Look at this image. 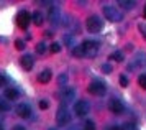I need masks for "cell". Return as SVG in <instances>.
Instances as JSON below:
<instances>
[{
  "label": "cell",
  "instance_id": "6da1fadb",
  "mask_svg": "<svg viewBox=\"0 0 146 130\" xmlns=\"http://www.w3.org/2000/svg\"><path fill=\"white\" fill-rule=\"evenodd\" d=\"M104 15H105V18L110 20V21H120V20L123 18L121 10H118L117 7H113V5H105L104 7Z\"/></svg>",
  "mask_w": 146,
  "mask_h": 130
},
{
  "label": "cell",
  "instance_id": "7a4b0ae2",
  "mask_svg": "<svg viewBox=\"0 0 146 130\" xmlns=\"http://www.w3.org/2000/svg\"><path fill=\"white\" fill-rule=\"evenodd\" d=\"M86 26L90 33H97L104 28V21H102L97 15H90V17L86 20Z\"/></svg>",
  "mask_w": 146,
  "mask_h": 130
},
{
  "label": "cell",
  "instance_id": "3957f363",
  "mask_svg": "<svg viewBox=\"0 0 146 130\" xmlns=\"http://www.w3.org/2000/svg\"><path fill=\"white\" fill-rule=\"evenodd\" d=\"M56 122L59 125H67L71 122V112L67 111L66 107H59L56 112Z\"/></svg>",
  "mask_w": 146,
  "mask_h": 130
},
{
  "label": "cell",
  "instance_id": "277c9868",
  "mask_svg": "<svg viewBox=\"0 0 146 130\" xmlns=\"http://www.w3.org/2000/svg\"><path fill=\"white\" fill-rule=\"evenodd\" d=\"M82 50H84V56L94 58L97 54V51H99V45L95 41H84L82 43Z\"/></svg>",
  "mask_w": 146,
  "mask_h": 130
},
{
  "label": "cell",
  "instance_id": "5b68a950",
  "mask_svg": "<svg viewBox=\"0 0 146 130\" xmlns=\"http://www.w3.org/2000/svg\"><path fill=\"white\" fill-rule=\"evenodd\" d=\"M89 92L94 94V96H104V94L107 92L105 84L100 82V81H92V82L89 84Z\"/></svg>",
  "mask_w": 146,
  "mask_h": 130
},
{
  "label": "cell",
  "instance_id": "8992f818",
  "mask_svg": "<svg viewBox=\"0 0 146 130\" xmlns=\"http://www.w3.org/2000/svg\"><path fill=\"white\" fill-rule=\"evenodd\" d=\"M30 21H31V15H30L27 10H21V12L18 13V17H17V25L20 26L21 30H25Z\"/></svg>",
  "mask_w": 146,
  "mask_h": 130
},
{
  "label": "cell",
  "instance_id": "52a82bcc",
  "mask_svg": "<svg viewBox=\"0 0 146 130\" xmlns=\"http://www.w3.org/2000/svg\"><path fill=\"white\" fill-rule=\"evenodd\" d=\"M74 112H76V115L84 117V115H87V112H89V104H87L86 101L76 102V104H74Z\"/></svg>",
  "mask_w": 146,
  "mask_h": 130
},
{
  "label": "cell",
  "instance_id": "ba28073f",
  "mask_svg": "<svg viewBox=\"0 0 146 130\" xmlns=\"http://www.w3.org/2000/svg\"><path fill=\"white\" fill-rule=\"evenodd\" d=\"M76 97V91H74L72 87H64V89H61V99L64 101V102H71L74 101Z\"/></svg>",
  "mask_w": 146,
  "mask_h": 130
},
{
  "label": "cell",
  "instance_id": "9c48e42d",
  "mask_svg": "<svg viewBox=\"0 0 146 130\" xmlns=\"http://www.w3.org/2000/svg\"><path fill=\"white\" fill-rule=\"evenodd\" d=\"M20 63H21V68H23L25 71H30V69L33 68V64H35L33 56H31V54H23L21 59H20Z\"/></svg>",
  "mask_w": 146,
  "mask_h": 130
},
{
  "label": "cell",
  "instance_id": "30bf717a",
  "mask_svg": "<svg viewBox=\"0 0 146 130\" xmlns=\"http://www.w3.org/2000/svg\"><path fill=\"white\" fill-rule=\"evenodd\" d=\"M17 114L23 119H28L31 115V109H30V105H27V104H20L17 107Z\"/></svg>",
  "mask_w": 146,
  "mask_h": 130
},
{
  "label": "cell",
  "instance_id": "8fae6325",
  "mask_svg": "<svg viewBox=\"0 0 146 130\" xmlns=\"http://www.w3.org/2000/svg\"><path fill=\"white\" fill-rule=\"evenodd\" d=\"M108 107H110V111L115 112V114H120V112H123V104L120 102L118 99H112V101L108 102Z\"/></svg>",
  "mask_w": 146,
  "mask_h": 130
},
{
  "label": "cell",
  "instance_id": "7c38bea8",
  "mask_svg": "<svg viewBox=\"0 0 146 130\" xmlns=\"http://www.w3.org/2000/svg\"><path fill=\"white\" fill-rule=\"evenodd\" d=\"M49 79H51V71H49V69H44V71H41L40 74H38V81H40L41 84L49 82Z\"/></svg>",
  "mask_w": 146,
  "mask_h": 130
},
{
  "label": "cell",
  "instance_id": "4fadbf2b",
  "mask_svg": "<svg viewBox=\"0 0 146 130\" xmlns=\"http://www.w3.org/2000/svg\"><path fill=\"white\" fill-rule=\"evenodd\" d=\"M5 97L8 101H15V99H18V91L17 89H5Z\"/></svg>",
  "mask_w": 146,
  "mask_h": 130
},
{
  "label": "cell",
  "instance_id": "5bb4252c",
  "mask_svg": "<svg viewBox=\"0 0 146 130\" xmlns=\"http://www.w3.org/2000/svg\"><path fill=\"white\" fill-rule=\"evenodd\" d=\"M31 20H33L35 21V25H43V21H44V18H43V15H41V13H33V15H31Z\"/></svg>",
  "mask_w": 146,
  "mask_h": 130
},
{
  "label": "cell",
  "instance_id": "9a60e30c",
  "mask_svg": "<svg viewBox=\"0 0 146 130\" xmlns=\"http://www.w3.org/2000/svg\"><path fill=\"white\" fill-rule=\"evenodd\" d=\"M118 5L121 7V8H126V10H130V8H133V7H135V2H128V0H121V2H118Z\"/></svg>",
  "mask_w": 146,
  "mask_h": 130
},
{
  "label": "cell",
  "instance_id": "2e32d148",
  "mask_svg": "<svg viewBox=\"0 0 146 130\" xmlns=\"http://www.w3.org/2000/svg\"><path fill=\"white\" fill-rule=\"evenodd\" d=\"M72 54L76 56V58H82V56H84V50H82V46H76V48H72Z\"/></svg>",
  "mask_w": 146,
  "mask_h": 130
},
{
  "label": "cell",
  "instance_id": "e0dca14e",
  "mask_svg": "<svg viewBox=\"0 0 146 130\" xmlns=\"http://www.w3.org/2000/svg\"><path fill=\"white\" fill-rule=\"evenodd\" d=\"M44 51H46V45H44V43H38V45H36V53H38V54H43Z\"/></svg>",
  "mask_w": 146,
  "mask_h": 130
},
{
  "label": "cell",
  "instance_id": "ac0fdd59",
  "mask_svg": "<svg viewBox=\"0 0 146 130\" xmlns=\"http://www.w3.org/2000/svg\"><path fill=\"white\" fill-rule=\"evenodd\" d=\"M84 130H95V124H94L92 120H86V124H84Z\"/></svg>",
  "mask_w": 146,
  "mask_h": 130
},
{
  "label": "cell",
  "instance_id": "d6986e66",
  "mask_svg": "<svg viewBox=\"0 0 146 130\" xmlns=\"http://www.w3.org/2000/svg\"><path fill=\"white\" fill-rule=\"evenodd\" d=\"M110 59H115V61H123V54L120 51H117V53H113L112 56H110Z\"/></svg>",
  "mask_w": 146,
  "mask_h": 130
},
{
  "label": "cell",
  "instance_id": "ffe728a7",
  "mask_svg": "<svg viewBox=\"0 0 146 130\" xmlns=\"http://www.w3.org/2000/svg\"><path fill=\"white\" fill-rule=\"evenodd\" d=\"M138 82H139V86H141L143 89H146V74H141V76H139Z\"/></svg>",
  "mask_w": 146,
  "mask_h": 130
},
{
  "label": "cell",
  "instance_id": "44dd1931",
  "mask_svg": "<svg viewBox=\"0 0 146 130\" xmlns=\"http://www.w3.org/2000/svg\"><path fill=\"white\" fill-rule=\"evenodd\" d=\"M15 48H17V50H25V41L17 40V41H15Z\"/></svg>",
  "mask_w": 146,
  "mask_h": 130
},
{
  "label": "cell",
  "instance_id": "7402d4cb",
  "mask_svg": "<svg viewBox=\"0 0 146 130\" xmlns=\"http://www.w3.org/2000/svg\"><path fill=\"white\" fill-rule=\"evenodd\" d=\"M61 51V45L59 43H53L51 45V53H59Z\"/></svg>",
  "mask_w": 146,
  "mask_h": 130
},
{
  "label": "cell",
  "instance_id": "603a6c76",
  "mask_svg": "<svg viewBox=\"0 0 146 130\" xmlns=\"http://www.w3.org/2000/svg\"><path fill=\"white\" fill-rule=\"evenodd\" d=\"M120 84L123 86V87H125V86H128V78L121 74V76H120Z\"/></svg>",
  "mask_w": 146,
  "mask_h": 130
},
{
  "label": "cell",
  "instance_id": "cb8c5ba5",
  "mask_svg": "<svg viewBox=\"0 0 146 130\" xmlns=\"http://www.w3.org/2000/svg\"><path fill=\"white\" fill-rule=\"evenodd\" d=\"M10 109V105L7 104V102H3V101H0V112L2 111H8Z\"/></svg>",
  "mask_w": 146,
  "mask_h": 130
},
{
  "label": "cell",
  "instance_id": "d4e9b609",
  "mask_svg": "<svg viewBox=\"0 0 146 130\" xmlns=\"http://www.w3.org/2000/svg\"><path fill=\"white\" fill-rule=\"evenodd\" d=\"M48 107H49V102H48V101H40V109L44 111V109H48Z\"/></svg>",
  "mask_w": 146,
  "mask_h": 130
},
{
  "label": "cell",
  "instance_id": "484cf974",
  "mask_svg": "<svg viewBox=\"0 0 146 130\" xmlns=\"http://www.w3.org/2000/svg\"><path fill=\"white\" fill-rule=\"evenodd\" d=\"M123 130H138V129H136V125L128 124V125H125V127H123Z\"/></svg>",
  "mask_w": 146,
  "mask_h": 130
},
{
  "label": "cell",
  "instance_id": "4316f807",
  "mask_svg": "<svg viewBox=\"0 0 146 130\" xmlns=\"http://www.w3.org/2000/svg\"><path fill=\"white\" fill-rule=\"evenodd\" d=\"M102 71H104V72H110V71H112V66L104 64V66H102Z\"/></svg>",
  "mask_w": 146,
  "mask_h": 130
},
{
  "label": "cell",
  "instance_id": "83f0119b",
  "mask_svg": "<svg viewBox=\"0 0 146 130\" xmlns=\"http://www.w3.org/2000/svg\"><path fill=\"white\" fill-rule=\"evenodd\" d=\"M139 30H141V33H143V36L146 38V25H141L139 26Z\"/></svg>",
  "mask_w": 146,
  "mask_h": 130
},
{
  "label": "cell",
  "instance_id": "f1b7e54d",
  "mask_svg": "<svg viewBox=\"0 0 146 130\" xmlns=\"http://www.w3.org/2000/svg\"><path fill=\"white\" fill-rule=\"evenodd\" d=\"M2 86H5V76L0 74V87H2Z\"/></svg>",
  "mask_w": 146,
  "mask_h": 130
},
{
  "label": "cell",
  "instance_id": "f546056e",
  "mask_svg": "<svg viewBox=\"0 0 146 130\" xmlns=\"http://www.w3.org/2000/svg\"><path fill=\"white\" fill-rule=\"evenodd\" d=\"M13 130H25V127H23V125H15Z\"/></svg>",
  "mask_w": 146,
  "mask_h": 130
},
{
  "label": "cell",
  "instance_id": "4dcf8cb0",
  "mask_svg": "<svg viewBox=\"0 0 146 130\" xmlns=\"http://www.w3.org/2000/svg\"><path fill=\"white\" fill-rule=\"evenodd\" d=\"M64 40H66V43H67V45H71V43H72V38H69V36H66Z\"/></svg>",
  "mask_w": 146,
  "mask_h": 130
},
{
  "label": "cell",
  "instance_id": "1f68e13d",
  "mask_svg": "<svg viewBox=\"0 0 146 130\" xmlns=\"http://www.w3.org/2000/svg\"><path fill=\"white\" fill-rule=\"evenodd\" d=\"M108 130H123V129H121V127H110Z\"/></svg>",
  "mask_w": 146,
  "mask_h": 130
},
{
  "label": "cell",
  "instance_id": "d6a6232c",
  "mask_svg": "<svg viewBox=\"0 0 146 130\" xmlns=\"http://www.w3.org/2000/svg\"><path fill=\"white\" fill-rule=\"evenodd\" d=\"M69 130H79V127H74V129H69Z\"/></svg>",
  "mask_w": 146,
  "mask_h": 130
},
{
  "label": "cell",
  "instance_id": "836d02e7",
  "mask_svg": "<svg viewBox=\"0 0 146 130\" xmlns=\"http://www.w3.org/2000/svg\"><path fill=\"white\" fill-rule=\"evenodd\" d=\"M145 18H146V7H145Z\"/></svg>",
  "mask_w": 146,
  "mask_h": 130
},
{
  "label": "cell",
  "instance_id": "e575fe53",
  "mask_svg": "<svg viewBox=\"0 0 146 130\" xmlns=\"http://www.w3.org/2000/svg\"><path fill=\"white\" fill-rule=\"evenodd\" d=\"M49 130H56V129H49Z\"/></svg>",
  "mask_w": 146,
  "mask_h": 130
}]
</instances>
